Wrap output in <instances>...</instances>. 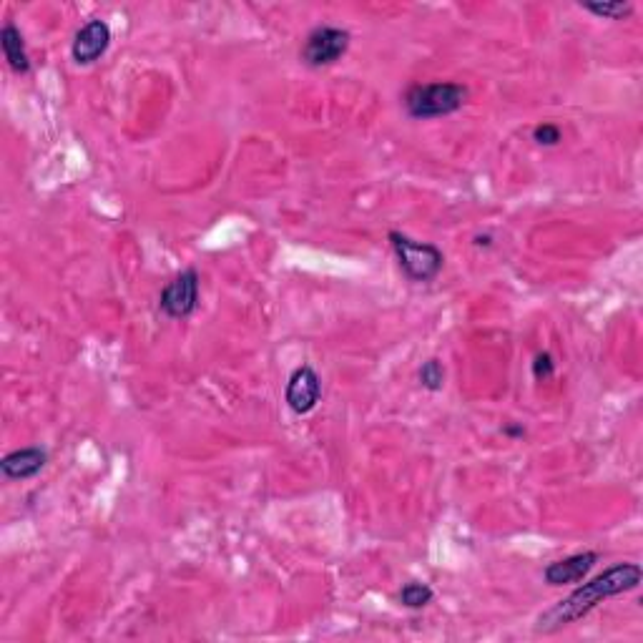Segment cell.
<instances>
[{
  "label": "cell",
  "mask_w": 643,
  "mask_h": 643,
  "mask_svg": "<svg viewBox=\"0 0 643 643\" xmlns=\"http://www.w3.org/2000/svg\"><path fill=\"white\" fill-rule=\"evenodd\" d=\"M641 576L643 573L638 563H616V566L606 568L601 576L583 583V586L576 588L571 596L558 601L553 608H548V611L538 618V623H535V631L553 633L558 631V628L568 626V623L581 621V618L588 616L598 603L638 588Z\"/></svg>",
  "instance_id": "obj_1"
},
{
  "label": "cell",
  "mask_w": 643,
  "mask_h": 643,
  "mask_svg": "<svg viewBox=\"0 0 643 643\" xmlns=\"http://www.w3.org/2000/svg\"><path fill=\"white\" fill-rule=\"evenodd\" d=\"M468 101V86L455 81H435V83H412L402 96L410 119H443V116L460 111Z\"/></svg>",
  "instance_id": "obj_2"
},
{
  "label": "cell",
  "mask_w": 643,
  "mask_h": 643,
  "mask_svg": "<svg viewBox=\"0 0 643 643\" xmlns=\"http://www.w3.org/2000/svg\"><path fill=\"white\" fill-rule=\"evenodd\" d=\"M387 239H390V247L392 252H395L397 264H400V269L405 272V277L410 279V282L427 284L443 272L445 257L435 244L417 242V239L407 237V234L402 232H390Z\"/></svg>",
  "instance_id": "obj_3"
},
{
  "label": "cell",
  "mask_w": 643,
  "mask_h": 643,
  "mask_svg": "<svg viewBox=\"0 0 643 643\" xmlns=\"http://www.w3.org/2000/svg\"><path fill=\"white\" fill-rule=\"evenodd\" d=\"M352 36L345 28L337 26H317L309 31L302 43V63L309 68H327L340 61L350 48Z\"/></svg>",
  "instance_id": "obj_4"
},
{
  "label": "cell",
  "mask_w": 643,
  "mask_h": 643,
  "mask_svg": "<svg viewBox=\"0 0 643 643\" xmlns=\"http://www.w3.org/2000/svg\"><path fill=\"white\" fill-rule=\"evenodd\" d=\"M199 287V272H196L194 267L184 269V272L176 274V277L161 289L159 309L169 319L191 317V314L196 312V307H199Z\"/></svg>",
  "instance_id": "obj_5"
},
{
  "label": "cell",
  "mask_w": 643,
  "mask_h": 643,
  "mask_svg": "<svg viewBox=\"0 0 643 643\" xmlns=\"http://www.w3.org/2000/svg\"><path fill=\"white\" fill-rule=\"evenodd\" d=\"M284 400H287L289 410L294 415H309L319 405V400H322V377L317 375L312 365H299L289 375Z\"/></svg>",
  "instance_id": "obj_6"
},
{
  "label": "cell",
  "mask_w": 643,
  "mask_h": 643,
  "mask_svg": "<svg viewBox=\"0 0 643 643\" xmlns=\"http://www.w3.org/2000/svg\"><path fill=\"white\" fill-rule=\"evenodd\" d=\"M111 46V28L109 23L101 18H91L81 26V31L76 33L71 46V56L78 66H91L96 63L103 53L109 51Z\"/></svg>",
  "instance_id": "obj_7"
},
{
  "label": "cell",
  "mask_w": 643,
  "mask_h": 643,
  "mask_svg": "<svg viewBox=\"0 0 643 643\" xmlns=\"http://www.w3.org/2000/svg\"><path fill=\"white\" fill-rule=\"evenodd\" d=\"M598 563L596 551L576 553V556H568L563 561H553L543 568V581L548 586H571V583L583 581L588 573L593 571V566Z\"/></svg>",
  "instance_id": "obj_8"
},
{
  "label": "cell",
  "mask_w": 643,
  "mask_h": 643,
  "mask_svg": "<svg viewBox=\"0 0 643 643\" xmlns=\"http://www.w3.org/2000/svg\"><path fill=\"white\" fill-rule=\"evenodd\" d=\"M48 465V450L46 448H21L8 453L6 458L0 460V470L8 480H28L36 478L43 468Z\"/></svg>",
  "instance_id": "obj_9"
},
{
  "label": "cell",
  "mask_w": 643,
  "mask_h": 643,
  "mask_svg": "<svg viewBox=\"0 0 643 643\" xmlns=\"http://www.w3.org/2000/svg\"><path fill=\"white\" fill-rule=\"evenodd\" d=\"M0 48H3V56H6L8 66L16 73L26 76L31 73V56L26 51V41H23V33L18 31L16 23H6L3 31H0Z\"/></svg>",
  "instance_id": "obj_10"
},
{
  "label": "cell",
  "mask_w": 643,
  "mask_h": 643,
  "mask_svg": "<svg viewBox=\"0 0 643 643\" xmlns=\"http://www.w3.org/2000/svg\"><path fill=\"white\" fill-rule=\"evenodd\" d=\"M400 603L405 608H410V611H420V608H425L427 603L433 601L435 598V593H433V588L427 586V583H420V581H410V583H405V586H402V591H400Z\"/></svg>",
  "instance_id": "obj_11"
},
{
  "label": "cell",
  "mask_w": 643,
  "mask_h": 643,
  "mask_svg": "<svg viewBox=\"0 0 643 643\" xmlns=\"http://www.w3.org/2000/svg\"><path fill=\"white\" fill-rule=\"evenodd\" d=\"M581 8L593 13L596 18H606V21H623L633 13L631 3H623V0H616V3H581Z\"/></svg>",
  "instance_id": "obj_12"
},
{
  "label": "cell",
  "mask_w": 643,
  "mask_h": 643,
  "mask_svg": "<svg viewBox=\"0 0 643 643\" xmlns=\"http://www.w3.org/2000/svg\"><path fill=\"white\" fill-rule=\"evenodd\" d=\"M417 377H420V385L425 387V390L430 392H440L445 385V367L440 360H427L425 365L420 367V372H417Z\"/></svg>",
  "instance_id": "obj_13"
},
{
  "label": "cell",
  "mask_w": 643,
  "mask_h": 643,
  "mask_svg": "<svg viewBox=\"0 0 643 643\" xmlns=\"http://www.w3.org/2000/svg\"><path fill=\"white\" fill-rule=\"evenodd\" d=\"M533 141L541 146H558L563 141V131L556 124H538L533 129Z\"/></svg>",
  "instance_id": "obj_14"
},
{
  "label": "cell",
  "mask_w": 643,
  "mask_h": 643,
  "mask_svg": "<svg viewBox=\"0 0 643 643\" xmlns=\"http://www.w3.org/2000/svg\"><path fill=\"white\" fill-rule=\"evenodd\" d=\"M553 372H556V362H553L551 352H541V355H535L533 360V377L538 382L551 380Z\"/></svg>",
  "instance_id": "obj_15"
},
{
  "label": "cell",
  "mask_w": 643,
  "mask_h": 643,
  "mask_svg": "<svg viewBox=\"0 0 643 643\" xmlns=\"http://www.w3.org/2000/svg\"><path fill=\"white\" fill-rule=\"evenodd\" d=\"M503 435H508V438L518 440V438H523V435H525V427L508 422V425H503Z\"/></svg>",
  "instance_id": "obj_16"
},
{
  "label": "cell",
  "mask_w": 643,
  "mask_h": 643,
  "mask_svg": "<svg viewBox=\"0 0 643 643\" xmlns=\"http://www.w3.org/2000/svg\"><path fill=\"white\" fill-rule=\"evenodd\" d=\"M475 247H490V237H475Z\"/></svg>",
  "instance_id": "obj_17"
}]
</instances>
